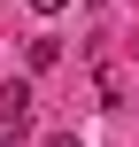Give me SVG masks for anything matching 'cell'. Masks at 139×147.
Instances as JSON below:
<instances>
[{
  "label": "cell",
  "instance_id": "6da1fadb",
  "mask_svg": "<svg viewBox=\"0 0 139 147\" xmlns=\"http://www.w3.org/2000/svg\"><path fill=\"white\" fill-rule=\"evenodd\" d=\"M0 116L31 124V85H23V78H8V85H0Z\"/></svg>",
  "mask_w": 139,
  "mask_h": 147
},
{
  "label": "cell",
  "instance_id": "7a4b0ae2",
  "mask_svg": "<svg viewBox=\"0 0 139 147\" xmlns=\"http://www.w3.org/2000/svg\"><path fill=\"white\" fill-rule=\"evenodd\" d=\"M23 132H31V124H15V116H0V147H23Z\"/></svg>",
  "mask_w": 139,
  "mask_h": 147
},
{
  "label": "cell",
  "instance_id": "3957f363",
  "mask_svg": "<svg viewBox=\"0 0 139 147\" xmlns=\"http://www.w3.org/2000/svg\"><path fill=\"white\" fill-rule=\"evenodd\" d=\"M31 8H39V16H62V8H70V0H31Z\"/></svg>",
  "mask_w": 139,
  "mask_h": 147
},
{
  "label": "cell",
  "instance_id": "277c9868",
  "mask_svg": "<svg viewBox=\"0 0 139 147\" xmlns=\"http://www.w3.org/2000/svg\"><path fill=\"white\" fill-rule=\"evenodd\" d=\"M46 147H85V140H77V132H54V140H46Z\"/></svg>",
  "mask_w": 139,
  "mask_h": 147
},
{
  "label": "cell",
  "instance_id": "5b68a950",
  "mask_svg": "<svg viewBox=\"0 0 139 147\" xmlns=\"http://www.w3.org/2000/svg\"><path fill=\"white\" fill-rule=\"evenodd\" d=\"M85 8H101V0H85Z\"/></svg>",
  "mask_w": 139,
  "mask_h": 147
}]
</instances>
